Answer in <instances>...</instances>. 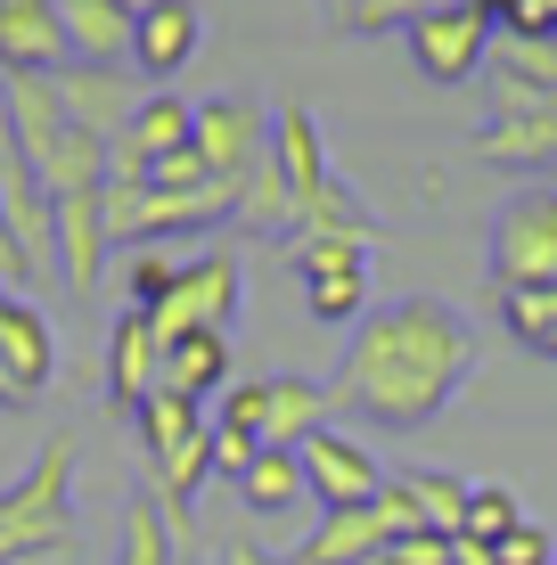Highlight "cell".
Here are the masks:
<instances>
[{
	"mask_svg": "<svg viewBox=\"0 0 557 565\" xmlns=\"http://www.w3.org/2000/svg\"><path fill=\"white\" fill-rule=\"evenodd\" d=\"M475 361H484V337H475V320L459 303L394 296V303H369V320L353 328V344H344V361L329 377V402L353 426L418 435L468 394Z\"/></svg>",
	"mask_w": 557,
	"mask_h": 565,
	"instance_id": "obj_1",
	"label": "cell"
},
{
	"mask_svg": "<svg viewBox=\"0 0 557 565\" xmlns=\"http://www.w3.org/2000/svg\"><path fill=\"white\" fill-rule=\"evenodd\" d=\"M74 541V443L50 435L17 483H0V565H33Z\"/></svg>",
	"mask_w": 557,
	"mask_h": 565,
	"instance_id": "obj_2",
	"label": "cell"
},
{
	"mask_svg": "<svg viewBox=\"0 0 557 565\" xmlns=\"http://www.w3.org/2000/svg\"><path fill=\"white\" fill-rule=\"evenodd\" d=\"M214 418L263 435V451H303V443L336 418V402H329V385H312V377H238L214 402Z\"/></svg>",
	"mask_w": 557,
	"mask_h": 565,
	"instance_id": "obj_3",
	"label": "cell"
},
{
	"mask_svg": "<svg viewBox=\"0 0 557 565\" xmlns=\"http://www.w3.org/2000/svg\"><path fill=\"white\" fill-rule=\"evenodd\" d=\"M492 287H557V181H533L492 213Z\"/></svg>",
	"mask_w": 557,
	"mask_h": 565,
	"instance_id": "obj_4",
	"label": "cell"
},
{
	"mask_svg": "<svg viewBox=\"0 0 557 565\" xmlns=\"http://www.w3.org/2000/svg\"><path fill=\"white\" fill-rule=\"evenodd\" d=\"M410 66H418V83H435V90H459L475 66H492V42H501V17H484L475 0H443V9H427L410 33Z\"/></svg>",
	"mask_w": 557,
	"mask_h": 565,
	"instance_id": "obj_5",
	"label": "cell"
},
{
	"mask_svg": "<svg viewBox=\"0 0 557 565\" xmlns=\"http://www.w3.org/2000/svg\"><path fill=\"white\" fill-rule=\"evenodd\" d=\"M148 320H157L164 344H181V337H229V320H238V255L214 246V255L181 263V287H172Z\"/></svg>",
	"mask_w": 557,
	"mask_h": 565,
	"instance_id": "obj_6",
	"label": "cell"
},
{
	"mask_svg": "<svg viewBox=\"0 0 557 565\" xmlns=\"http://www.w3.org/2000/svg\"><path fill=\"white\" fill-rule=\"evenodd\" d=\"M57 377V328L33 296H0V411H33Z\"/></svg>",
	"mask_w": 557,
	"mask_h": 565,
	"instance_id": "obj_7",
	"label": "cell"
},
{
	"mask_svg": "<svg viewBox=\"0 0 557 565\" xmlns=\"http://www.w3.org/2000/svg\"><path fill=\"white\" fill-rule=\"evenodd\" d=\"M296 459H303V492L320 500V516H336V509H369V500L386 492V467L361 451L344 426H320V435L303 443Z\"/></svg>",
	"mask_w": 557,
	"mask_h": 565,
	"instance_id": "obj_8",
	"label": "cell"
},
{
	"mask_svg": "<svg viewBox=\"0 0 557 565\" xmlns=\"http://www.w3.org/2000/svg\"><path fill=\"white\" fill-rule=\"evenodd\" d=\"M189 140H197V107L172 99V90H157V99H140V115L124 124V140L107 148V172H124V181H148V172H157L164 156H181Z\"/></svg>",
	"mask_w": 557,
	"mask_h": 565,
	"instance_id": "obj_9",
	"label": "cell"
},
{
	"mask_svg": "<svg viewBox=\"0 0 557 565\" xmlns=\"http://www.w3.org/2000/svg\"><path fill=\"white\" fill-rule=\"evenodd\" d=\"M164 385V337H157V320L148 311H124L115 320V337H107V411H124V418H140L148 411V394Z\"/></svg>",
	"mask_w": 557,
	"mask_h": 565,
	"instance_id": "obj_10",
	"label": "cell"
},
{
	"mask_svg": "<svg viewBox=\"0 0 557 565\" xmlns=\"http://www.w3.org/2000/svg\"><path fill=\"white\" fill-rule=\"evenodd\" d=\"M214 164V181H246V172L263 164V148H271V115L246 107V99H205L197 107V140H189Z\"/></svg>",
	"mask_w": 557,
	"mask_h": 565,
	"instance_id": "obj_11",
	"label": "cell"
},
{
	"mask_svg": "<svg viewBox=\"0 0 557 565\" xmlns=\"http://www.w3.org/2000/svg\"><path fill=\"white\" fill-rule=\"evenodd\" d=\"M0 74H66L57 0H0Z\"/></svg>",
	"mask_w": 557,
	"mask_h": 565,
	"instance_id": "obj_12",
	"label": "cell"
},
{
	"mask_svg": "<svg viewBox=\"0 0 557 565\" xmlns=\"http://www.w3.org/2000/svg\"><path fill=\"white\" fill-rule=\"evenodd\" d=\"M57 25H66V57L90 74H115L131 57V33H140V17H124L115 0H57Z\"/></svg>",
	"mask_w": 557,
	"mask_h": 565,
	"instance_id": "obj_13",
	"label": "cell"
},
{
	"mask_svg": "<svg viewBox=\"0 0 557 565\" xmlns=\"http://www.w3.org/2000/svg\"><path fill=\"white\" fill-rule=\"evenodd\" d=\"M475 156L484 164H557V99H533V107L475 124Z\"/></svg>",
	"mask_w": 557,
	"mask_h": 565,
	"instance_id": "obj_14",
	"label": "cell"
},
{
	"mask_svg": "<svg viewBox=\"0 0 557 565\" xmlns=\"http://www.w3.org/2000/svg\"><path fill=\"white\" fill-rule=\"evenodd\" d=\"M57 83V99H66V115L90 131V140H124V124L140 115V90L131 83H115V74H90V66H66V74H50Z\"/></svg>",
	"mask_w": 557,
	"mask_h": 565,
	"instance_id": "obj_15",
	"label": "cell"
},
{
	"mask_svg": "<svg viewBox=\"0 0 557 565\" xmlns=\"http://www.w3.org/2000/svg\"><path fill=\"white\" fill-rule=\"evenodd\" d=\"M205 42V17L189 9V0H164L157 17H140V33H131V66L148 74V83H172V74L197 57Z\"/></svg>",
	"mask_w": 557,
	"mask_h": 565,
	"instance_id": "obj_16",
	"label": "cell"
},
{
	"mask_svg": "<svg viewBox=\"0 0 557 565\" xmlns=\"http://www.w3.org/2000/svg\"><path fill=\"white\" fill-rule=\"evenodd\" d=\"M386 541H394V524H386V509L369 500V509H336V516H320V533H312V541H296L287 557H296V565H369L377 550H386Z\"/></svg>",
	"mask_w": 557,
	"mask_h": 565,
	"instance_id": "obj_17",
	"label": "cell"
},
{
	"mask_svg": "<svg viewBox=\"0 0 557 565\" xmlns=\"http://www.w3.org/2000/svg\"><path fill=\"white\" fill-rule=\"evenodd\" d=\"M271 164L287 172V189H296L303 205L336 181V172H329V140H320L312 107H279V115H271Z\"/></svg>",
	"mask_w": 557,
	"mask_h": 565,
	"instance_id": "obj_18",
	"label": "cell"
},
{
	"mask_svg": "<svg viewBox=\"0 0 557 565\" xmlns=\"http://www.w3.org/2000/svg\"><path fill=\"white\" fill-rule=\"evenodd\" d=\"M229 337H181V344H164V385L157 394H181V402H222L229 394Z\"/></svg>",
	"mask_w": 557,
	"mask_h": 565,
	"instance_id": "obj_19",
	"label": "cell"
},
{
	"mask_svg": "<svg viewBox=\"0 0 557 565\" xmlns=\"http://www.w3.org/2000/svg\"><path fill=\"white\" fill-rule=\"evenodd\" d=\"M181 541H197V533H181L172 509L157 500V483H140L124 509V565H181Z\"/></svg>",
	"mask_w": 557,
	"mask_h": 565,
	"instance_id": "obj_20",
	"label": "cell"
},
{
	"mask_svg": "<svg viewBox=\"0 0 557 565\" xmlns=\"http://www.w3.org/2000/svg\"><path fill=\"white\" fill-rule=\"evenodd\" d=\"M377 230H386V222H377V213L361 205V198H353L344 181H329V189H320L312 205H303L296 238H361V246H377Z\"/></svg>",
	"mask_w": 557,
	"mask_h": 565,
	"instance_id": "obj_21",
	"label": "cell"
},
{
	"mask_svg": "<svg viewBox=\"0 0 557 565\" xmlns=\"http://www.w3.org/2000/svg\"><path fill=\"white\" fill-rule=\"evenodd\" d=\"M238 500H246L255 516H287L296 500H312V492H303V459H296V451H263V459L238 476Z\"/></svg>",
	"mask_w": 557,
	"mask_h": 565,
	"instance_id": "obj_22",
	"label": "cell"
},
{
	"mask_svg": "<svg viewBox=\"0 0 557 565\" xmlns=\"http://www.w3.org/2000/svg\"><path fill=\"white\" fill-rule=\"evenodd\" d=\"M401 500L418 509V524L427 533H459V509H468V483L451 476V467H401Z\"/></svg>",
	"mask_w": 557,
	"mask_h": 565,
	"instance_id": "obj_23",
	"label": "cell"
},
{
	"mask_svg": "<svg viewBox=\"0 0 557 565\" xmlns=\"http://www.w3.org/2000/svg\"><path fill=\"white\" fill-rule=\"evenodd\" d=\"M303 311L320 328H361L369 320V270H320V279H303Z\"/></svg>",
	"mask_w": 557,
	"mask_h": 565,
	"instance_id": "obj_24",
	"label": "cell"
},
{
	"mask_svg": "<svg viewBox=\"0 0 557 565\" xmlns=\"http://www.w3.org/2000/svg\"><path fill=\"white\" fill-rule=\"evenodd\" d=\"M501 320H508V337L525 344V353L557 361V287H508V296H501Z\"/></svg>",
	"mask_w": 557,
	"mask_h": 565,
	"instance_id": "obj_25",
	"label": "cell"
},
{
	"mask_svg": "<svg viewBox=\"0 0 557 565\" xmlns=\"http://www.w3.org/2000/svg\"><path fill=\"white\" fill-rule=\"evenodd\" d=\"M131 426H140L148 459H164V451H181L189 435H205V426H214V411H197V402H181V394H148V411L131 418Z\"/></svg>",
	"mask_w": 557,
	"mask_h": 565,
	"instance_id": "obj_26",
	"label": "cell"
},
{
	"mask_svg": "<svg viewBox=\"0 0 557 565\" xmlns=\"http://www.w3.org/2000/svg\"><path fill=\"white\" fill-rule=\"evenodd\" d=\"M329 9V33H386V25H401L410 33L427 9H443V0H320Z\"/></svg>",
	"mask_w": 557,
	"mask_h": 565,
	"instance_id": "obj_27",
	"label": "cell"
},
{
	"mask_svg": "<svg viewBox=\"0 0 557 565\" xmlns=\"http://www.w3.org/2000/svg\"><path fill=\"white\" fill-rule=\"evenodd\" d=\"M172 287H181V263L164 246H131L124 255V311H157Z\"/></svg>",
	"mask_w": 557,
	"mask_h": 565,
	"instance_id": "obj_28",
	"label": "cell"
},
{
	"mask_svg": "<svg viewBox=\"0 0 557 565\" xmlns=\"http://www.w3.org/2000/svg\"><path fill=\"white\" fill-rule=\"evenodd\" d=\"M516 524H525V516H516V500L501 492V483H468V509H459V541H484V550H492V541H508Z\"/></svg>",
	"mask_w": 557,
	"mask_h": 565,
	"instance_id": "obj_29",
	"label": "cell"
},
{
	"mask_svg": "<svg viewBox=\"0 0 557 565\" xmlns=\"http://www.w3.org/2000/svg\"><path fill=\"white\" fill-rule=\"evenodd\" d=\"M369 565H459V550H451V533H401Z\"/></svg>",
	"mask_w": 557,
	"mask_h": 565,
	"instance_id": "obj_30",
	"label": "cell"
},
{
	"mask_svg": "<svg viewBox=\"0 0 557 565\" xmlns=\"http://www.w3.org/2000/svg\"><path fill=\"white\" fill-rule=\"evenodd\" d=\"M255 459H263V435H246V426H222V418H214V476L238 483Z\"/></svg>",
	"mask_w": 557,
	"mask_h": 565,
	"instance_id": "obj_31",
	"label": "cell"
},
{
	"mask_svg": "<svg viewBox=\"0 0 557 565\" xmlns=\"http://www.w3.org/2000/svg\"><path fill=\"white\" fill-rule=\"evenodd\" d=\"M492 565H557V541H549L542 524L525 516V524H516L508 541H492Z\"/></svg>",
	"mask_w": 557,
	"mask_h": 565,
	"instance_id": "obj_32",
	"label": "cell"
},
{
	"mask_svg": "<svg viewBox=\"0 0 557 565\" xmlns=\"http://www.w3.org/2000/svg\"><path fill=\"white\" fill-rule=\"evenodd\" d=\"M33 279H42V263H33V255H25V238L0 222V296H33Z\"/></svg>",
	"mask_w": 557,
	"mask_h": 565,
	"instance_id": "obj_33",
	"label": "cell"
},
{
	"mask_svg": "<svg viewBox=\"0 0 557 565\" xmlns=\"http://www.w3.org/2000/svg\"><path fill=\"white\" fill-rule=\"evenodd\" d=\"M214 565H296V557H271L263 541H246V533H222V541H214Z\"/></svg>",
	"mask_w": 557,
	"mask_h": 565,
	"instance_id": "obj_34",
	"label": "cell"
},
{
	"mask_svg": "<svg viewBox=\"0 0 557 565\" xmlns=\"http://www.w3.org/2000/svg\"><path fill=\"white\" fill-rule=\"evenodd\" d=\"M115 9H124V17H157L164 0H115Z\"/></svg>",
	"mask_w": 557,
	"mask_h": 565,
	"instance_id": "obj_35",
	"label": "cell"
},
{
	"mask_svg": "<svg viewBox=\"0 0 557 565\" xmlns=\"http://www.w3.org/2000/svg\"><path fill=\"white\" fill-rule=\"evenodd\" d=\"M475 9H484V17H508V9H516V0H475Z\"/></svg>",
	"mask_w": 557,
	"mask_h": 565,
	"instance_id": "obj_36",
	"label": "cell"
},
{
	"mask_svg": "<svg viewBox=\"0 0 557 565\" xmlns=\"http://www.w3.org/2000/svg\"><path fill=\"white\" fill-rule=\"evenodd\" d=\"M33 565H57V557H33Z\"/></svg>",
	"mask_w": 557,
	"mask_h": 565,
	"instance_id": "obj_37",
	"label": "cell"
},
{
	"mask_svg": "<svg viewBox=\"0 0 557 565\" xmlns=\"http://www.w3.org/2000/svg\"><path fill=\"white\" fill-rule=\"evenodd\" d=\"M181 565H197V557H181Z\"/></svg>",
	"mask_w": 557,
	"mask_h": 565,
	"instance_id": "obj_38",
	"label": "cell"
},
{
	"mask_svg": "<svg viewBox=\"0 0 557 565\" xmlns=\"http://www.w3.org/2000/svg\"><path fill=\"white\" fill-rule=\"evenodd\" d=\"M0 124H9V115H0Z\"/></svg>",
	"mask_w": 557,
	"mask_h": 565,
	"instance_id": "obj_39",
	"label": "cell"
}]
</instances>
